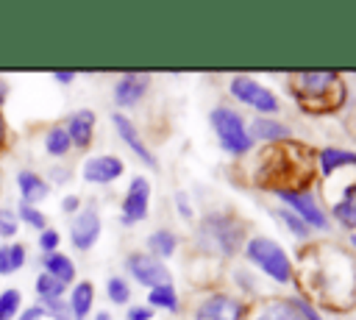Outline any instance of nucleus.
Listing matches in <instances>:
<instances>
[{"mask_svg":"<svg viewBox=\"0 0 356 320\" xmlns=\"http://www.w3.org/2000/svg\"><path fill=\"white\" fill-rule=\"evenodd\" d=\"M231 92H234V97L242 100L245 106H253V109L267 111V114L278 111L275 95H273L270 89H264L261 83H256L253 78H248V75H236V78L231 81Z\"/></svg>","mask_w":356,"mask_h":320,"instance_id":"nucleus-5","label":"nucleus"},{"mask_svg":"<svg viewBox=\"0 0 356 320\" xmlns=\"http://www.w3.org/2000/svg\"><path fill=\"white\" fill-rule=\"evenodd\" d=\"M17 186H19L22 203H31V206L39 203V200H44L47 192H50L47 181H44L42 175H36L33 170H19V173H17Z\"/></svg>","mask_w":356,"mask_h":320,"instance_id":"nucleus-15","label":"nucleus"},{"mask_svg":"<svg viewBox=\"0 0 356 320\" xmlns=\"http://www.w3.org/2000/svg\"><path fill=\"white\" fill-rule=\"evenodd\" d=\"M19 306H22V292L19 289H3L0 292V320H14L19 314Z\"/></svg>","mask_w":356,"mask_h":320,"instance_id":"nucleus-24","label":"nucleus"},{"mask_svg":"<svg viewBox=\"0 0 356 320\" xmlns=\"http://www.w3.org/2000/svg\"><path fill=\"white\" fill-rule=\"evenodd\" d=\"M289 86H292V95L300 103V109H306L312 114L331 111L345 97V86H342L339 75H334V72H295L289 78Z\"/></svg>","mask_w":356,"mask_h":320,"instance_id":"nucleus-1","label":"nucleus"},{"mask_svg":"<svg viewBox=\"0 0 356 320\" xmlns=\"http://www.w3.org/2000/svg\"><path fill=\"white\" fill-rule=\"evenodd\" d=\"M278 195H281V200H286L309 225H314V228H325V214L317 209V203L312 200V195H306V192H295V189H278Z\"/></svg>","mask_w":356,"mask_h":320,"instance_id":"nucleus-12","label":"nucleus"},{"mask_svg":"<svg viewBox=\"0 0 356 320\" xmlns=\"http://www.w3.org/2000/svg\"><path fill=\"white\" fill-rule=\"evenodd\" d=\"M253 136H259V139H286L289 136V131L281 125V122H275V120H256L253 122Z\"/></svg>","mask_w":356,"mask_h":320,"instance_id":"nucleus-25","label":"nucleus"},{"mask_svg":"<svg viewBox=\"0 0 356 320\" xmlns=\"http://www.w3.org/2000/svg\"><path fill=\"white\" fill-rule=\"evenodd\" d=\"M248 256H250V262H256L275 281H281V284L289 281L292 267H289V259H286V253H284V248L278 242L264 239V237H256V239L248 242Z\"/></svg>","mask_w":356,"mask_h":320,"instance_id":"nucleus-2","label":"nucleus"},{"mask_svg":"<svg viewBox=\"0 0 356 320\" xmlns=\"http://www.w3.org/2000/svg\"><path fill=\"white\" fill-rule=\"evenodd\" d=\"M284 220H286V225H289V228H292V231H295L298 237H306V234H309V228L303 225V220H298V217H292L289 211H284Z\"/></svg>","mask_w":356,"mask_h":320,"instance_id":"nucleus-32","label":"nucleus"},{"mask_svg":"<svg viewBox=\"0 0 356 320\" xmlns=\"http://www.w3.org/2000/svg\"><path fill=\"white\" fill-rule=\"evenodd\" d=\"M100 237V214L95 209H83L75 214L72 225H70V239L78 250H89Z\"/></svg>","mask_w":356,"mask_h":320,"instance_id":"nucleus-8","label":"nucleus"},{"mask_svg":"<svg viewBox=\"0 0 356 320\" xmlns=\"http://www.w3.org/2000/svg\"><path fill=\"white\" fill-rule=\"evenodd\" d=\"M345 164H353L356 167V153H348V150H334V147H325L320 153V167L325 175H331L334 170L345 167Z\"/></svg>","mask_w":356,"mask_h":320,"instance_id":"nucleus-21","label":"nucleus"},{"mask_svg":"<svg viewBox=\"0 0 356 320\" xmlns=\"http://www.w3.org/2000/svg\"><path fill=\"white\" fill-rule=\"evenodd\" d=\"M17 231H19L17 211H11V209H0V237H3V239H11Z\"/></svg>","mask_w":356,"mask_h":320,"instance_id":"nucleus-29","label":"nucleus"},{"mask_svg":"<svg viewBox=\"0 0 356 320\" xmlns=\"http://www.w3.org/2000/svg\"><path fill=\"white\" fill-rule=\"evenodd\" d=\"M147 83H150V78L145 75V72H128V75H122L120 81H117V86H114V100H117V106H134V103H139L142 100V95L147 92Z\"/></svg>","mask_w":356,"mask_h":320,"instance_id":"nucleus-11","label":"nucleus"},{"mask_svg":"<svg viewBox=\"0 0 356 320\" xmlns=\"http://www.w3.org/2000/svg\"><path fill=\"white\" fill-rule=\"evenodd\" d=\"M147 301H150V306H159V309H170V312L178 309V295H175V287L172 284L153 287L150 295H147Z\"/></svg>","mask_w":356,"mask_h":320,"instance_id":"nucleus-23","label":"nucleus"},{"mask_svg":"<svg viewBox=\"0 0 356 320\" xmlns=\"http://www.w3.org/2000/svg\"><path fill=\"white\" fill-rule=\"evenodd\" d=\"M122 170H125V167H122V161H120L117 156H92V159L83 161L81 175H83V181H89V184H108V181L120 178Z\"/></svg>","mask_w":356,"mask_h":320,"instance_id":"nucleus-10","label":"nucleus"},{"mask_svg":"<svg viewBox=\"0 0 356 320\" xmlns=\"http://www.w3.org/2000/svg\"><path fill=\"white\" fill-rule=\"evenodd\" d=\"M128 270H131V275L139 281V284H145V287H161V284H170V273H167V267L156 259V256H147V253H131L128 256Z\"/></svg>","mask_w":356,"mask_h":320,"instance_id":"nucleus-7","label":"nucleus"},{"mask_svg":"<svg viewBox=\"0 0 356 320\" xmlns=\"http://www.w3.org/2000/svg\"><path fill=\"white\" fill-rule=\"evenodd\" d=\"M211 125H214V131H217V136H220V145H222L228 153L242 156V153L250 150V142H253V139H250V134L245 131L239 114H234L231 109H214V111H211Z\"/></svg>","mask_w":356,"mask_h":320,"instance_id":"nucleus-3","label":"nucleus"},{"mask_svg":"<svg viewBox=\"0 0 356 320\" xmlns=\"http://www.w3.org/2000/svg\"><path fill=\"white\" fill-rule=\"evenodd\" d=\"M256 320H306L298 301H273L261 309Z\"/></svg>","mask_w":356,"mask_h":320,"instance_id":"nucleus-18","label":"nucleus"},{"mask_svg":"<svg viewBox=\"0 0 356 320\" xmlns=\"http://www.w3.org/2000/svg\"><path fill=\"white\" fill-rule=\"evenodd\" d=\"M78 206H81V198H78V195H67V198L61 200V209H64L67 214H75Z\"/></svg>","mask_w":356,"mask_h":320,"instance_id":"nucleus-34","label":"nucleus"},{"mask_svg":"<svg viewBox=\"0 0 356 320\" xmlns=\"http://www.w3.org/2000/svg\"><path fill=\"white\" fill-rule=\"evenodd\" d=\"M153 314H150V309L147 306H134L131 312H128V320H150Z\"/></svg>","mask_w":356,"mask_h":320,"instance_id":"nucleus-35","label":"nucleus"},{"mask_svg":"<svg viewBox=\"0 0 356 320\" xmlns=\"http://www.w3.org/2000/svg\"><path fill=\"white\" fill-rule=\"evenodd\" d=\"M36 295H39V306H47V303H56V301H64V284L61 281H56L53 275H47V273H39L36 275Z\"/></svg>","mask_w":356,"mask_h":320,"instance_id":"nucleus-19","label":"nucleus"},{"mask_svg":"<svg viewBox=\"0 0 356 320\" xmlns=\"http://www.w3.org/2000/svg\"><path fill=\"white\" fill-rule=\"evenodd\" d=\"M111 120H114V128H117V134L122 136V142L147 164V167H156V159L150 156V150L145 147V142L139 139V131L134 128V122L125 117V114H111Z\"/></svg>","mask_w":356,"mask_h":320,"instance_id":"nucleus-13","label":"nucleus"},{"mask_svg":"<svg viewBox=\"0 0 356 320\" xmlns=\"http://www.w3.org/2000/svg\"><path fill=\"white\" fill-rule=\"evenodd\" d=\"M92 301H95V287L92 281H78L75 289L70 292V312L75 320H83L92 309Z\"/></svg>","mask_w":356,"mask_h":320,"instance_id":"nucleus-16","label":"nucleus"},{"mask_svg":"<svg viewBox=\"0 0 356 320\" xmlns=\"http://www.w3.org/2000/svg\"><path fill=\"white\" fill-rule=\"evenodd\" d=\"M6 142V120H3V114H0V145Z\"/></svg>","mask_w":356,"mask_h":320,"instance_id":"nucleus-38","label":"nucleus"},{"mask_svg":"<svg viewBox=\"0 0 356 320\" xmlns=\"http://www.w3.org/2000/svg\"><path fill=\"white\" fill-rule=\"evenodd\" d=\"M58 242H61V234H58L56 228H44V231H39V248H42L44 256H47V253H56Z\"/></svg>","mask_w":356,"mask_h":320,"instance_id":"nucleus-30","label":"nucleus"},{"mask_svg":"<svg viewBox=\"0 0 356 320\" xmlns=\"http://www.w3.org/2000/svg\"><path fill=\"white\" fill-rule=\"evenodd\" d=\"M353 248H356V234H353Z\"/></svg>","mask_w":356,"mask_h":320,"instance_id":"nucleus-41","label":"nucleus"},{"mask_svg":"<svg viewBox=\"0 0 356 320\" xmlns=\"http://www.w3.org/2000/svg\"><path fill=\"white\" fill-rule=\"evenodd\" d=\"M345 203H348V206H353V209H356V184H350V186H348V189H345Z\"/></svg>","mask_w":356,"mask_h":320,"instance_id":"nucleus-37","label":"nucleus"},{"mask_svg":"<svg viewBox=\"0 0 356 320\" xmlns=\"http://www.w3.org/2000/svg\"><path fill=\"white\" fill-rule=\"evenodd\" d=\"M106 289H108V301L111 303H125L128 298H131V289H128V284L122 281V278H108V284H106Z\"/></svg>","mask_w":356,"mask_h":320,"instance_id":"nucleus-28","label":"nucleus"},{"mask_svg":"<svg viewBox=\"0 0 356 320\" xmlns=\"http://www.w3.org/2000/svg\"><path fill=\"white\" fill-rule=\"evenodd\" d=\"M95 320H111V317H108V314H106V312H100V314H97V317H95Z\"/></svg>","mask_w":356,"mask_h":320,"instance_id":"nucleus-40","label":"nucleus"},{"mask_svg":"<svg viewBox=\"0 0 356 320\" xmlns=\"http://www.w3.org/2000/svg\"><path fill=\"white\" fill-rule=\"evenodd\" d=\"M92 131H95V111L92 109H81L67 120V136L75 147H86L92 142Z\"/></svg>","mask_w":356,"mask_h":320,"instance_id":"nucleus-14","label":"nucleus"},{"mask_svg":"<svg viewBox=\"0 0 356 320\" xmlns=\"http://www.w3.org/2000/svg\"><path fill=\"white\" fill-rule=\"evenodd\" d=\"M203 231H206V242L214 250L225 253V256H231L236 250V245L242 242V225L239 223H231L228 217H220V214L217 217H209L203 223Z\"/></svg>","mask_w":356,"mask_h":320,"instance_id":"nucleus-4","label":"nucleus"},{"mask_svg":"<svg viewBox=\"0 0 356 320\" xmlns=\"http://www.w3.org/2000/svg\"><path fill=\"white\" fill-rule=\"evenodd\" d=\"M17 220L28 223V225H31V228H36V231H44V228H47V217H44L36 206L22 203V200H19V206H17Z\"/></svg>","mask_w":356,"mask_h":320,"instance_id":"nucleus-27","label":"nucleus"},{"mask_svg":"<svg viewBox=\"0 0 356 320\" xmlns=\"http://www.w3.org/2000/svg\"><path fill=\"white\" fill-rule=\"evenodd\" d=\"M6 92H8V86H6V81H3V78H0V103H3V100H6Z\"/></svg>","mask_w":356,"mask_h":320,"instance_id":"nucleus-39","label":"nucleus"},{"mask_svg":"<svg viewBox=\"0 0 356 320\" xmlns=\"http://www.w3.org/2000/svg\"><path fill=\"white\" fill-rule=\"evenodd\" d=\"M53 81L67 86V83H72V81H75V75H72V72H53Z\"/></svg>","mask_w":356,"mask_h":320,"instance_id":"nucleus-36","label":"nucleus"},{"mask_svg":"<svg viewBox=\"0 0 356 320\" xmlns=\"http://www.w3.org/2000/svg\"><path fill=\"white\" fill-rule=\"evenodd\" d=\"M44 273L47 275H53L56 281H61L64 287L75 278V264H72V259L70 256H64V253H47L44 256Z\"/></svg>","mask_w":356,"mask_h":320,"instance_id":"nucleus-17","label":"nucleus"},{"mask_svg":"<svg viewBox=\"0 0 356 320\" xmlns=\"http://www.w3.org/2000/svg\"><path fill=\"white\" fill-rule=\"evenodd\" d=\"M147 248L153 253H159V256H172V250H175V234L161 228V231H156V234L147 237Z\"/></svg>","mask_w":356,"mask_h":320,"instance_id":"nucleus-26","label":"nucleus"},{"mask_svg":"<svg viewBox=\"0 0 356 320\" xmlns=\"http://www.w3.org/2000/svg\"><path fill=\"white\" fill-rule=\"evenodd\" d=\"M70 147H72V142H70V136H67V128L56 125V128L47 131V136H44V150H47L50 156H67Z\"/></svg>","mask_w":356,"mask_h":320,"instance_id":"nucleus-22","label":"nucleus"},{"mask_svg":"<svg viewBox=\"0 0 356 320\" xmlns=\"http://www.w3.org/2000/svg\"><path fill=\"white\" fill-rule=\"evenodd\" d=\"M147 200H150V184H147V178L136 175L128 184V192L122 198V223L134 225V223L145 220L147 217Z\"/></svg>","mask_w":356,"mask_h":320,"instance_id":"nucleus-6","label":"nucleus"},{"mask_svg":"<svg viewBox=\"0 0 356 320\" xmlns=\"http://www.w3.org/2000/svg\"><path fill=\"white\" fill-rule=\"evenodd\" d=\"M44 317V309L42 306H28L25 312H19L14 320H42Z\"/></svg>","mask_w":356,"mask_h":320,"instance_id":"nucleus-33","label":"nucleus"},{"mask_svg":"<svg viewBox=\"0 0 356 320\" xmlns=\"http://www.w3.org/2000/svg\"><path fill=\"white\" fill-rule=\"evenodd\" d=\"M195 320H242V303L231 295H211L200 303Z\"/></svg>","mask_w":356,"mask_h":320,"instance_id":"nucleus-9","label":"nucleus"},{"mask_svg":"<svg viewBox=\"0 0 356 320\" xmlns=\"http://www.w3.org/2000/svg\"><path fill=\"white\" fill-rule=\"evenodd\" d=\"M334 217H337L345 228H353V225H356V209H353V206H348L345 200H339V203L334 206Z\"/></svg>","mask_w":356,"mask_h":320,"instance_id":"nucleus-31","label":"nucleus"},{"mask_svg":"<svg viewBox=\"0 0 356 320\" xmlns=\"http://www.w3.org/2000/svg\"><path fill=\"white\" fill-rule=\"evenodd\" d=\"M25 264V245L8 242L0 245V275H11Z\"/></svg>","mask_w":356,"mask_h":320,"instance_id":"nucleus-20","label":"nucleus"}]
</instances>
